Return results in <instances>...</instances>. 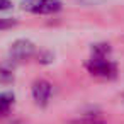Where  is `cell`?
Returning <instances> with one entry per match:
<instances>
[{
  "instance_id": "52a82bcc",
  "label": "cell",
  "mask_w": 124,
  "mask_h": 124,
  "mask_svg": "<svg viewBox=\"0 0 124 124\" xmlns=\"http://www.w3.org/2000/svg\"><path fill=\"white\" fill-rule=\"evenodd\" d=\"M110 51H112V48L109 43H97L92 46V56H95V58H109Z\"/></svg>"
},
{
  "instance_id": "8992f818",
  "label": "cell",
  "mask_w": 124,
  "mask_h": 124,
  "mask_svg": "<svg viewBox=\"0 0 124 124\" xmlns=\"http://www.w3.org/2000/svg\"><path fill=\"white\" fill-rule=\"evenodd\" d=\"M14 61H5L0 65V82H12L14 80Z\"/></svg>"
},
{
  "instance_id": "ba28073f",
  "label": "cell",
  "mask_w": 124,
  "mask_h": 124,
  "mask_svg": "<svg viewBox=\"0 0 124 124\" xmlns=\"http://www.w3.org/2000/svg\"><path fill=\"white\" fill-rule=\"evenodd\" d=\"M70 124H105V121L102 117H97V114L93 116H82L78 119L70 121Z\"/></svg>"
},
{
  "instance_id": "3957f363",
  "label": "cell",
  "mask_w": 124,
  "mask_h": 124,
  "mask_svg": "<svg viewBox=\"0 0 124 124\" xmlns=\"http://www.w3.org/2000/svg\"><path fill=\"white\" fill-rule=\"evenodd\" d=\"M34 53H36V46H34V43L29 41V39H17V41H14V43L10 44V51H9L10 61H14V63L26 61V60H29Z\"/></svg>"
},
{
  "instance_id": "30bf717a",
  "label": "cell",
  "mask_w": 124,
  "mask_h": 124,
  "mask_svg": "<svg viewBox=\"0 0 124 124\" xmlns=\"http://www.w3.org/2000/svg\"><path fill=\"white\" fill-rule=\"evenodd\" d=\"M12 9V2L10 0H0V12L2 10H9Z\"/></svg>"
},
{
  "instance_id": "6da1fadb",
  "label": "cell",
  "mask_w": 124,
  "mask_h": 124,
  "mask_svg": "<svg viewBox=\"0 0 124 124\" xmlns=\"http://www.w3.org/2000/svg\"><path fill=\"white\" fill-rule=\"evenodd\" d=\"M21 9L36 16H51L63 9L61 0H22Z\"/></svg>"
},
{
  "instance_id": "277c9868",
  "label": "cell",
  "mask_w": 124,
  "mask_h": 124,
  "mask_svg": "<svg viewBox=\"0 0 124 124\" xmlns=\"http://www.w3.org/2000/svg\"><path fill=\"white\" fill-rule=\"evenodd\" d=\"M31 93H32V99L34 102L39 105V107H46L51 95H53V85L48 82V80H36L32 83V88H31Z\"/></svg>"
},
{
  "instance_id": "5b68a950",
  "label": "cell",
  "mask_w": 124,
  "mask_h": 124,
  "mask_svg": "<svg viewBox=\"0 0 124 124\" xmlns=\"http://www.w3.org/2000/svg\"><path fill=\"white\" fill-rule=\"evenodd\" d=\"M14 102H16L14 92H10V90L0 92V117H5L10 112V109L14 107Z\"/></svg>"
},
{
  "instance_id": "7a4b0ae2",
  "label": "cell",
  "mask_w": 124,
  "mask_h": 124,
  "mask_svg": "<svg viewBox=\"0 0 124 124\" xmlns=\"http://www.w3.org/2000/svg\"><path fill=\"white\" fill-rule=\"evenodd\" d=\"M87 70L90 75L93 77H99V78H116L117 77V65L109 60V58H95V56H90V60L87 61Z\"/></svg>"
},
{
  "instance_id": "9c48e42d",
  "label": "cell",
  "mask_w": 124,
  "mask_h": 124,
  "mask_svg": "<svg viewBox=\"0 0 124 124\" xmlns=\"http://www.w3.org/2000/svg\"><path fill=\"white\" fill-rule=\"evenodd\" d=\"M17 26L16 19H9V17H0V31H5V29H12Z\"/></svg>"
}]
</instances>
